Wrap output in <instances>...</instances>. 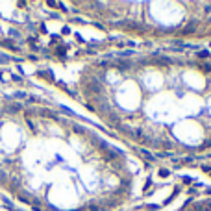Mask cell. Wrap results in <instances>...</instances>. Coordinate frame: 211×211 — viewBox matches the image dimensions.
<instances>
[{"label": "cell", "mask_w": 211, "mask_h": 211, "mask_svg": "<svg viewBox=\"0 0 211 211\" xmlns=\"http://www.w3.org/2000/svg\"><path fill=\"white\" fill-rule=\"evenodd\" d=\"M20 109H22V106H20V104H9V106H8V111H9V113H17V111H20Z\"/></svg>", "instance_id": "cell-4"}, {"label": "cell", "mask_w": 211, "mask_h": 211, "mask_svg": "<svg viewBox=\"0 0 211 211\" xmlns=\"http://www.w3.org/2000/svg\"><path fill=\"white\" fill-rule=\"evenodd\" d=\"M11 74H8V72H0V80H8Z\"/></svg>", "instance_id": "cell-9"}, {"label": "cell", "mask_w": 211, "mask_h": 211, "mask_svg": "<svg viewBox=\"0 0 211 211\" xmlns=\"http://www.w3.org/2000/svg\"><path fill=\"white\" fill-rule=\"evenodd\" d=\"M9 80H11V82H22V78H20L19 74H11V76H9Z\"/></svg>", "instance_id": "cell-8"}, {"label": "cell", "mask_w": 211, "mask_h": 211, "mask_svg": "<svg viewBox=\"0 0 211 211\" xmlns=\"http://www.w3.org/2000/svg\"><path fill=\"white\" fill-rule=\"evenodd\" d=\"M9 35H11V37H17V39H19V37H20V32H19V30H13V28H11V30H9Z\"/></svg>", "instance_id": "cell-7"}, {"label": "cell", "mask_w": 211, "mask_h": 211, "mask_svg": "<svg viewBox=\"0 0 211 211\" xmlns=\"http://www.w3.org/2000/svg\"><path fill=\"white\" fill-rule=\"evenodd\" d=\"M11 96L13 98H28V93H24V91H15Z\"/></svg>", "instance_id": "cell-5"}, {"label": "cell", "mask_w": 211, "mask_h": 211, "mask_svg": "<svg viewBox=\"0 0 211 211\" xmlns=\"http://www.w3.org/2000/svg\"><path fill=\"white\" fill-rule=\"evenodd\" d=\"M39 32H43V33H46V26H45V24H41V26H39Z\"/></svg>", "instance_id": "cell-10"}, {"label": "cell", "mask_w": 211, "mask_h": 211, "mask_svg": "<svg viewBox=\"0 0 211 211\" xmlns=\"http://www.w3.org/2000/svg\"><path fill=\"white\" fill-rule=\"evenodd\" d=\"M0 45L6 46V48H9V50H13V52H19V46L15 45L13 39H4V41H0Z\"/></svg>", "instance_id": "cell-3"}, {"label": "cell", "mask_w": 211, "mask_h": 211, "mask_svg": "<svg viewBox=\"0 0 211 211\" xmlns=\"http://www.w3.org/2000/svg\"><path fill=\"white\" fill-rule=\"evenodd\" d=\"M108 128L165 156L211 152V56L106 54L65 89Z\"/></svg>", "instance_id": "cell-1"}, {"label": "cell", "mask_w": 211, "mask_h": 211, "mask_svg": "<svg viewBox=\"0 0 211 211\" xmlns=\"http://www.w3.org/2000/svg\"><path fill=\"white\" fill-rule=\"evenodd\" d=\"M163 211H211V194L193 196L184 202H174Z\"/></svg>", "instance_id": "cell-2"}, {"label": "cell", "mask_w": 211, "mask_h": 211, "mask_svg": "<svg viewBox=\"0 0 211 211\" xmlns=\"http://www.w3.org/2000/svg\"><path fill=\"white\" fill-rule=\"evenodd\" d=\"M11 61V58L8 54H0V63H9Z\"/></svg>", "instance_id": "cell-6"}]
</instances>
